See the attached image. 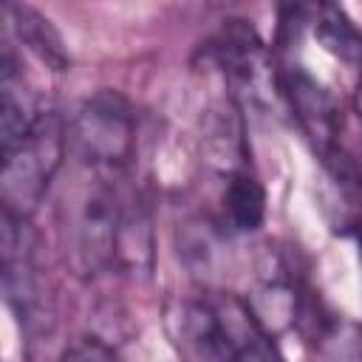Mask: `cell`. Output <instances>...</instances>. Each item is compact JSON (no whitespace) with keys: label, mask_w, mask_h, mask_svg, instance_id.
<instances>
[{"label":"cell","mask_w":362,"mask_h":362,"mask_svg":"<svg viewBox=\"0 0 362 362\" xmlns=\"http://www.w3.org/2000/svg\"><path fill=\"white\" fill-rule=\"evenodd\" d=\"M170 337L184 362H280L274 342L235 294H195L170 311Z\"/></svg>","instance_id":"6da1fadb"},{"label":"cell","mask_w":362,"mask_h":362,"mask_svg":"<svg viewBox=\"0 0 362 362\" xmlns=\"http://www.w3.org/2000/svg\"><path fill=\"white\" fill-rule=\"evenodd\" d=\"M74 246L88 272L139 266V252H150L147 223L136 201L102 181L93 184L79 201Z\"/></svg>","instance_id":"7a4b0ae2"},{"label":"cell","mask_w":362,"mask_h":362,"mask_svg":"<svg viewBox=\"0 0 362 362\" xmlns=\"http://www.w3.org/2000/svg\"><path fill=\"white\" fill-rule=\"evenodd\" d=\"M65 147H68L65 122L54 110H45V107H42L40 119L34 122V127L20 141L0 147L3 212L25 221L42 204V198L62 164Z\"/></svg>","instance_id":"3957f363"},{"label":"cell","mask_w":362,"mask_h":362,"mask_svg":"<svg viewBox=\"0 0 362 362\" xmlns=\"http://www.w3.org/2000/svg\"><path fill=\"white\" fill-rule=\"evenodd\" d=\"M68 150L102 173L122 170L136 147L133 107L113 90H102L85 99L65 122Z\"/></svg>","instance_id":"277c9868"},{"label":"cell","mask_w":362,"mask_h":362,"mask_svg":"<svg viewBox=\"0 0 362 362\" xmlns=\"http://www.w3.org/2000/svg\"><path fill=\"white\" fill-rule=\"evenodd\" d=\"M209 57L240 96H246L249 102H260L266 96L272 65L257 31L249 23L226 20V25L209 42Z\"/></svg>","instance_id":"5b68a950"},{"label":"cell","mask_w":362,"mask_h":362,"mask_svg":"<svg viewBox=\"0 0 362 362\" xmlns=\"http://www.w3.org/2000/svg\"><path fill=\"white\" fill-rule=\"evenodd\" d=\"M280 88H283V96H286L300 130L314 144L320 158L328 156L331 150H337L339 116H337V102L328 93V88L322 82H317L303 65H288L280 74Z\"/></svg>","instance_id":"8992f818"},{"label":"cell","mask_w":362,"mask_h":362,"mask_svg":"<svg viewBox=\"0 0 362 362\" xmlns=\"http://www.w3.org/2000/svg\"><path fill=\"white\" fill-rule=\"evenodd\" d=\"M322 175H325V215L334 229H356L362 218V184L359 173L342 150H331L322 156Z\"/></svg>","instance_id":"52a82bcc"},{"label":"cell","mask_w":362,"mask_h":362,"mask_svg":"<svg viewBox=\"0 0 362 362\" xmlns=\"http://www.w3.org/2000/svg\"><path fill=\"white\" fill-rule=\"evenodd\" d=\"M266 215V189L249 170H229L221 189V223L229 232H255Z\"/></svg>","instance_id":"ba28073f"},{"label":"cell","mask_w":362,"mask_h":362,"mask_svg":"<svg viewBox=\"0 0 362 362\" xmlns=\"http://www.w3.org/2000/svg\"><path fill=\"white\" fill-rule=\"evenodd\" d=\"M3 11H6V20H8L14 37L40 62H45L51 71H65L68 68V51L62 45L59 34L54 31V25L40 11H34L31 6H17V3H8Z\"/></svg>","instance_id":"9c48e42d"},{"label":"cell","mask_w":362,"mask_h":362,"mask_svg":"<svg viewBox=\"0 0 362 362\" xmlns=\"http://www.w3.org/2000/svg\"><path fill=\"white\" fill-rule=\"evenodd\" d=\"M311 28L317 42L331 57H337L351 68H362V31L339 6L322 3L311 8Z\"/></svg>","instance_id":"30bf717a"},{"label":"cell","mask_w":362,"mask_h":362,"mask_svg":"<svg viewBox=\"0 0 362 362\" xmlns=\"http://www.w3.org/2000/svg\"><path fill=\"white\" fill-rule=\"evenodd\" d=\"M59 362H122L119 354L105 345L102 339H79L76 345H71Z\"/></svg>","instance_id":"8fae6325"},{"label":"cell","mask_w":362,"mask_h":362,"mask_svg":"<svg viewBox=\"0 0 362 362\" xmlns=\"http://www.w3.org/2000/svg\"><path fill=\"white\" fill-rule=\"evenodd\" d=\"M354 107H356V116L362 122V68H359V82H356V96H354Z\"/></svg>","instance_id":"7c38bea8"}]
</instances>
